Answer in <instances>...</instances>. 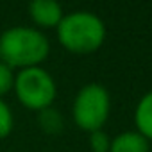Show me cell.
<instances>
[{
  "label": "cell",
  "mask_w": 152,
  "mask_h": 152,
  "mask_svg": "<svg viewBox=\"0 0 152 152\" xmlns=\"http://www.w3.org/2000/svg\"><path fill=\"white\" fill-rule=\"evenodd\" d=\"M48 54V38L39 29L18 25L0 34V61L11 70L39 66Z\"/></svg>",
  "instance_id": "1"
},
{
  "label": "cell",
  "mask_w": 152,
  "mask_h": 152,
  "mask_svg": "<svg viewBox=\"0 0 152 152\" xmlns=\"http://www.w3.org/2000/svg\"><path fill=\"white\" fill-rule=\"evenodd\" d=\"M59 43L73 54H90L100 48L106 39V25L91 11H73L63 16L57 25Z\"/></svg>",
  "instance_id": "2"
},
{
  "label": "cell",
  "mask_w": 152,
  "mask_h": 152,
  "mask_svg": "<svg viewBox=\"0 0 152 152\" xmlns=\"http://www.w3.org/2000/svg\"><path fill=\"white\" fill-rule=\"evenodd\" d=\"M13 90L20 104L32 111H41L50 107L57 95V86L52 75L41 66L20 70L15 75Z\"/></svg>",
  "instance_id": "3"
},
{
  "label": "cell",
  "mask_w": 152,
  "mask_h": 152,
  "mask_svg": "<svg viewBox=\"0 0 152 152\" xmlns=\"http://www.w3.org/2000/svg\"><path fill=\"white\" fill-rule=\"evenodd\" d=\"M109 111H111L109 93L102 84L97 83H90L83 86L79 93L75 95L72 106L73 122L77 124L79 129L88 132L100 131L109 116Z\"/></svg>",
  "instance_id": "4"
},
{
  "label": "cell",
  "mask_w": 152,
  "mask_h": 152,
  "mask_svg": "<svg viewBox=\"0 0 152 152\" xmlns=\"http://www.w3.org/2000/svg\"><path fill=\"white\" fill-rule=\"evenodd\" d=\"M29 15L38 27H45V29L57 27L64 16L63 7L56 0H32L29 4Z\"/></svg>",
  "instance_id": "5"
},
{
  "label": "cell",
  "mask_w": 152,
  "mask_h": 152,
  "mask_svg": "<svg viewBox=\"0 0 152 152\" xmlns=\"http://www.w3.org/2000/svg\"><path fill=\"white\" fill-rule=\"evenodd\" d=\"M109 152H148V140L138 131H125L111 140Z\"/></svg>",
  "instance_id": "6"
},
{
  "label": "cell",
  "mask_w": 152,
  "mask_h": 152,
  "mask_svg": "<svg viewBox=\"0 0 152 152\" xmlns=\"http://www.w3.org/2000/svg\"><path fill=\"white\" fill-rule=\"evenodd\" d=\"M134 124L143 138L152 140V91L145 93L140 99L134 111Z\"/></svg>",
  "instance_id": "7"
},
{
  "label": "cell",
  "mask_w": 152,
  "mask_h": 152,
  "mask_svg": "<svg viewBox=\"0 0 152 152\" xmlns=\"http://www.w3.org/2000/svg\"><path fill=\"white\" fill-rule=\"evenodd\" d=\"M38 124L39 127L47 132V134H59L64 127V120H63V115L54 109L52 106L47 107V109H41L38 111Z\"/></svg>",
  "instance_id": "8"
},
{
  "label": "cell",
  "mask_w": 152,
  "mask_h": 152,
  "mask_svg": "<svg viewBox=\"0 0 152 152\" xmlns=\"http://www.w3.org/2000/svg\"><path fill=\"white\" fill-rule=\"evenodd\" d=\"M13 125H15V118H13V111L11 107L0 99V140L2 138H7L13 131Z\"/></svg>",
  "instance_id": "9"
},
{
  "label": "cell",
  "mask_w": 152,
  "mask_h": 152,
  "mask_svg": "<svg viewBox=\"0 0 152 152\" xmlns=\"http://www.w3.org/2000/svg\"><path fill=\"white\" fill-rule=\"evenodd\" d=\"M90 147H91L93 152H109L111 140H109V136L100 129V131L90 132Z\"/></svg>",
  "instance_id": "10"
},
{
  "label": "cell",
  "mask_w": 152,
  "mask_h": 152,
  "mask_svg": "<svg viewBox=\"0 0 152 152\" xmlns=\"http://www.w3.org/2000/svg\"><path fill=\"white\" fill-rule=\"evenodd\" d=\"M15 86V73L13 70L0 61V99L6 93H9Z\"/></svg>",
  "instance_id": "11"
}]
</instances>
